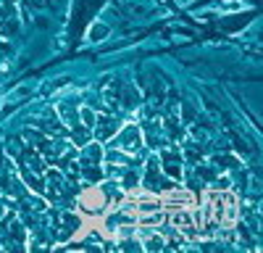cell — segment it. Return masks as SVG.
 I'll list each match as a JSON object with an SVG mask.
<instances>
[{
    "instance_id": "cell-1",
    "label": "cell",
    "mask_w": 263,
    "mask_h": 253,
    "mask_svg": "<svg viewBox=\"0 0 263 253\" xmlns=\"http://www.w3.org/2000/svg\"><path fill=\"white\" fill-rule=\"evenodd\" d=\"M108 142H111V148H121L126 156H145V153H147L142 130H140L137 124H124V127H119V132L108 140Z\"/></svg>"
},
{
    "instance_id": "cell-2",
    "label": "cell",
    "mask_w": 263,
    "mask_h": 253,
    "mask_svg": "<svg viewBox=\"0 0 263 253\" xmlns=\"http://www.w3.org/2000/svg\"><path fill=\"white\" fill-rule=\"evenodd\" d=\"M208 208H211L216 224L232 227V224L237 222V201H234L232 193H218V195H213L211 203H208Z\"/></svg>"
},
{
    "instance_id": "cell-3",
    "label": "cell",
    "mask_w": 263,
    "mask_h": 253,
    "mask_svg": "<svg viewBox=\"0 0 263 253\" xmlns=\"http://www.w3.org/2000/svg\"><path fill=\"white\" fill-rule=\"evenodd\" d=\"M121 127V119L114 116V114H98L95 116V124H92V140L98 142H108Z\"/></svg>"
},
{
    "instance_id": "cell-4",
    "label": "cell",
    "mask_w": 263,
    "mask_h": 253,
    "mask_svg": "<svg viewBox=\"0 0 263 253\" xmlns=\"http://www.w3.org/2000/svg\"><path fill=\"white\" fill-rule=\"evenodd\" d=\"M103 153H105V151L100 148V142H98V140H90L87 145H82L77 164H79V166H95V164H103Z\"/></svg>"
},
{
    "instance_id": "cell-5",
    "label": "cell",
    "mask_w": 263,
    "mask_h": 253,
    "mask_svg": "<svg viewBox=\"0 0 263 253\" xmlns=\"http://www.w3.org/2000/svg\"><path fill=\"white\" fill-rule=\"evenodd\" d=\"M168 222L177 227L179 232H187V235L197 229V227H195V219H192V211H187V208H182V206L171 211V214H168Z\"/></svg>"
},
{
    "instance_id": "cell-6",
    "label": "cell",
    "mask_w": 263,
    "mask_h": 253,
    "mask_svg": "<svg viewBox=\"0 0 263 253\" xmlns=\"http://www.w3.org/2000/svg\"><path fill=\"white\" fill-rule=\"evenodd\" d=\"M66 193V182H63V174L61 172H48V195L50 198H63Z\"/></svg>"
},
{
    "instance_id": "cell-7",
    "label": "cell",
    "mask_w": 263,
    "mask_h": 253,
    "mask_svg": "<svg viewBox=\"0 0 263 253\" xmlns=\"http://www.w3.org/2000/svg\"><path fill=\"white\" fill-rule=\"evenodd\" d=\"M69 140L74 142V145H87V142H90L92 140V130H87V127L79 121V124H74V127H69Z\"/></svg>"
},
{
    "instance_id": "cell-8",
    "label": "cell",
    "mask_w": 263,
    "mask_h": 253,
    "mask_svg": "<svg viewBox=\"0 0 263 253\" xmlns=\"http://www.w3.org/2000/svg\"><path fill=\"white\" fill-rule=\"evenodd\" d=\"M58 119L63 121V127H74V124H79V109H71V105H58Z\"/></svg>"
},
{
    "instance_id": "cell-9",
    "label": "cell",
    "mask_w": 263,
    "mask_h": 253,
    "mask_svg": "<svg viewBox=\"0 0 263 253\" xmlns=\"http://www.w3.org/2000/svg\"><path fill=\"white\" fill-rule=\"evenodd\" d=\"M95 111L90 109V105H82V109H79V121L87 127V130H92V124H95Z\"/></svg>"
},
{
    "instance_id": "cell-10",
    "label": "cell",
    "mask_w": 263,
    "mask_h": 253,
    "mask_svg": "<svg viewBox=\"0 0 263 253\" xmlns=\"http://www.w3.org/2000/svg\"><path fill=\"white\" fill-rule=\"evenodd\" d=\"M103 37H108V27H105V24L100 27V21H98V24L90 29V34H87V40H90V42H98V40H103Z\"/></svg>"
},
{
    "instance_id": "cell-11",
    "label": "cell",
    "mask_w": 263,
    "mask_h": 253,
    "mask_svg": "<svg viewBox=\"0 0 263 253\" xmlns=\"http://www.w3.org/2000/svg\"><path fill=\"white\" fill-rule=\"evenodd\" d=\"M13 13H16V3H13V0H0V19L13 16Z\"/></svg>"
},
{
    "instance_id": "cell-12",
    "label": "cell",
    "mask_w": 263,
    "mask_h": 253,
    "mask_svg": "<svg viewBox=\"0 0 263 253\" xmlns=\"http://www.w3.org/2000/svg\"><path fill=\"white\" fill-rule=\"evenodd\" d=\"M3 214H6V198H0V219H3Z\"/></svg>"
}]
</instances>
